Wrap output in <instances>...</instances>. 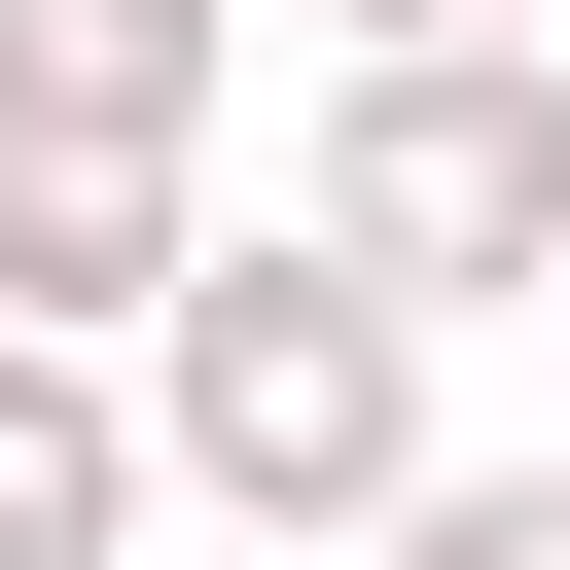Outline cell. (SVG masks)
Masks as SVG:
<instances>
[{"label":"cell","mask_w":570,"mask_h":570,"mask_svg":"<svg viewBox=\"0 0 570 570\" xmlns=\"http://www.w3.org/2000/svg\"><path fill=\"white\" fill-rule=\"evenodd\" d=\"M214 107H249V0H0V142H178L214 178Z\"/></svg>","instance_id":"277c9868"},{"label":"cell","mask_w":570,"mask_h":570,"mask_svg":"<svg viewBox=\"0 0 570 570\" xmlns=\"http://www.w3.org/2000/svg\"><path fill=\"white\" fill-rule=\"evenodd\" d=\"M428 36H570V0H321V71H428Z\"/></svg>","instance_id":"52a82bcc"},{"label":"cell","mask_w":570,"mask_h":570,"mask_svg":"<svg viewBox=\"0 0 570 570\" xmlns=\"http://www.w3.org/2000/svg\"><path fill=\"white\" fill-rule=\"evenodd\" d=\"M142 463L214 499V534H428V321L321 249V214H214V285L142 321Z\"/></svg>","instance_id":"6da1fadb"},{"label":"cell","mask_w":570,"mask_h":570,"mask_svg":"<svg viewBox=\"0 0 570 570\" xmlns=\"http://www.w3.org/2000/svg\"><path fill=\"white\" fill-rule=\"evenodd\" d=\"M321 570H428V534H321Z\"/></svg>","instance_id":"ba28073f"},{"label":"cell","mask_w":570,"mask_h":570,"mask_svg":"<svg viewBox=\"0 0 570 570\" xmlns=\"http://www.w3.org/2000/svg\"><path fill=\"white\" fill-rule=\"evenodd\" d=\"M178 463H142V356H0V570H107Z\"/></svg>","instance_id":"5b68a950"},{"label":"cell","mask_w":570,"mask_h":570,"mask_svg":"<svg viewBox=\"0 0 570 570\" xmlns=\"http://www.w3.org/2000/svg\"><path fill=\"white\" fill-rule=\"evenodd\" d=\"M428 570H570V463H428Z\"/></svg>","instance_id":"8992f818"},{"label":"cell","mask_w":570,"mask_h":570,"mask_svg":"<svg viewBox=\"0 0 570 570\" xmlns=\"http://www.w3.org/2000/svg\"><path fill=\"white\" fill-rule=\"evenodd\" d=\"M428 356L463 321H570V36H428V71H321V178H285Z\"/></svg>","instance_id":"7a4b0ae2"},{"label":"cell","mask_w":570,"mask_h":570,"mask_svg":"<svg viewBox=\"0 0 570 570\" xmlns=\"http://www.w3.org/2000/svg\"><path fill=\"white\" fill-rule=\"evenodd\" d=\"M214 285V178L178 142H0V356H142Z\"/></svg>","instance_id":"3957f363"}]
</instances>
